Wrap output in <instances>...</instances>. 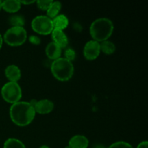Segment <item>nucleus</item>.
<instances>
[{
    "label": "nucleus",
    "instance_id": "obj_20",
    "mask_svg": "<svg viewBox=\"0 0 148 148\" xmlns=\"http://www.w3.org/2000/svg\"><path fill=\"white\" fill-rule=\"evenodd\" d=\"M108 148H133L132 146L128 143L126 142H116V143H113L112 145L109 146Z\"/></svg>",
    "mask_w": 148,
    "mask_h": 148
},
{
    "label": "nucleus",
    "instance_id": "obj_12",
    "mask_svg": "<svg viewBox=\"0 0 148 148\" xmlns=\"http://www.w3.org/2000/svg\"><path fill=\"white\" fill-rule=\"evenodd\" d=\"M6 77L10 80V82H16L18 81L21 77V71L18 66L14 64L9 65L7 66L4 71Z\"/></svg>",
    "mask_w": 148,
    "mask_h": 148
},
{
    "label": "nucleus",
    "instance_id": "obj_28",
    "mask_svg": "<svg viewBox=\"0 0 148 148\" xmlns=\"http://www.w3.org/2000/svg\"><path fill=\"white\" fill-rule=\"evenodd\" d=\"M1 4H2V1H0V10H1V9H2V8H1Z\"/></svg>",
    "mask_w": 148,
    "mask_h": 148
},
{
    "label": "nucleus",
    "instance_id": "obj_21",
    "mask_svg": "<svg viewBox=\"0 0 148 148\" xmlns=\"http://www.w3.org/2000/svg\"><path fill=\"white\" fill-rule=\"evenodd\" d=\"M64 55H65V59L70 61V62H72V60H74V59H75V57H76V53H75V51L73 50V49H70V48H69V49H67L66 51H65Z\"/></svg>",
    "mask_w": 148,
    "mask_h": 148
},
{
    "label": "nucleus",
    "instance_id": "obj_8",
    "mask_svg": "<svg viewBox=\"0 0 148 148\" xmlns=\"http://www.w3.org/2000/svg\"><path fill=\"white\" fill-rule=\"evenodd\" d=\"M33 107L36 113H38L40 114H47L53 111L54 105L50 100L43 99L36 101Z\"/></svg>",
    "mask_w": 148,
    "mask_h": 148
},
{
    "label": "nucleus",
    "instance_id": "obj_23",
    "mask_svg": "<svg viewBox=\"0 0 148 148\" xmlns=\"http://www.w3.org/2000/svg\"><path fill=\"white\" fill-rule=\"evenodd\" d=\"M137 148H148V143L147 141H143L138 145Z\"/></svg>",
    "mask_w": 148,
    "mask_h": 148
},
{
    "label": "nucleus",
    "instance_id": "obj_3",
    "mask_svg": "<svg viewBox=\"0 0 148 148\" xmlns=\"http://www.w3.org/2000/svg\"><path fill=\"white\" fill-rule=\"evenodd\" d=\"M51 70L53 77L58 80L67 81L73 76L74 66L72 62L60 57L52 62Z\"/></svg>",
    "mask_w": 148,
    "mask_h": 148
},
{
    "label": "nucleus",
    "instance_id": "obj_4",
    "mask_svg": "<svg viewBox=\"0 0 148 148\" xmlns=\"http://www.w3.org/2000/svg\"><path fill=\"white\" fill-rule=\"evenodd\" d=\"M27 32L23 27H12L5 32L4 40L11 46H18L25 42Z\"/></svg>",
    "mask_w": 148,
    "mask_h": 148
},
{
    "label": "nucleus",
    "instance_id": "obj_11",
    "mask_svg": "<svg viewBox=\"0 0 148 148\" xmlns=\"http://www.w3.org/2000/svg\"><path fill=\"white\" fill-rule=\"evenodd\" d=\"M89 145L88 138L83 135H75L69 142V148H87Z\"/></svg>",
    "mask_w": 148,
    "mask_h": 148
},
{
    "label": "nucleus",
    "instance_id": "obj_17",
    "mask_svg": "<svg viewBox=\"0 0 148 148\" xmlns=\"http://www.w3.org/2000/svg\"><path fill=\"white\" fill-rule=\"evenodd\" d=\"M4 148H26L23 142L15 138H10L5 141Z\"/></svg>",
    "mask_w": 148,
    "mask_h": 148
},
{
    "label": "nucleus",
    "instance_id": "obj_10",
    "mask_svg": "<svg viewBox=\"0 0 148 148\" xmlns=\"http://www.w3.org/2000/svg\"><path fill=\"white\" fill-rule=\"evenodd\" d=\"M46 53L49 59L54 61L61 57L62 48L58 46L54 42H51L46 46Z\"/></svg>",
    "mask_w": 148,
    "mask_h": 148
},
{
    "label": "nucleus",
    "instance_id": "obj_9",
    "mask_svg": "<svg viewBox=\"0 0 148 148\" xmlns=\"http://www.w3.org/2000/svg\"><path fill=\"white\" fill-rule=\"evenodd\" d=\"M52 39L55 43L61 48H65L68 44V38L63 30L59 29H53L51 33Z\"/></svg>",
    "mask_w": 148,
    "mask_h": 148
},
{
    "label": "nucleus",
    "instance_id": "obj_22",
    "mask_svg": "<svg viewBox=\"0 0 148 148\" xmlns=\"http://www.w3.org/2000/svg\"><path fill=\"white\" fill-rule=\"evenodd\" d=\"M29 41L34 45H39L40 43V39L37 36H30L29 37Z\"/></svg>",
    "mask_w": 148,
    "mask_h": 148
},
{
    "label": "nucleus",
    "instance_id": "obj_18",
    "mask_svg": "<svg viewBox=\"0 0 148 148\" xmlns=\"http://www.w3.org/2000/svg\"><path fill=\"white\" fill-rule=\"evenodd\" d=\"M9 22L12 27H23L25 24V18L21 15H12L9 19Z\"/></svg>",
    "mask_w": 148,
    "mask_h": 148
},
{
    "label": "nucleus",
    "instance_id": "obj_19",
    "mask_svg": "<svg viewBox=\"0 0 148 148\" xmlns=\"http://www.w3.org/2000/svg\"><path fill=\"white\" fill-rule=\"evenodd\" d=\"M52 2V0H38L36 1L38 7L42 10H47Z\"/></svg>",
    "mask_w": 148,
    "mask_h": 148
},
{
    "label": "nucleus",
    "instance_id": "obj_6",
    "mask_svg": "<svg viewBox=\"0 0 148 148\" xmlns=\"http://www.w3.org/2000/svg\"><path fill=\"white\" fill-rule=\"evenodd\" d=\"M31 27L38 34L49 35L53 30V22L46 15H39L35 17L31 22Z\"/></svg>",
    "mask_w": 148,
    "mask_h": 148
},
{
    "label": "nucleus",
    "instance_id": "obj_26",
    "mask_svg": "<svg viewBox=\"0 0 148 148\" xmlns=\"http://www.w3.org/2000/svg\"><path fill=\"white\" fill-rule=\"evenodd\" d=\"M2 43H3V38L1 36V33H0V49H1V46H2Z\"/></svg>",
    "mask_w": 148,
    "mask_h": 148
},
{
    "label": "nucleus",
    "instance_id": "obj_7",
    "mask_svg": "<svg viewBox=\"0 0 148 148\" xmlns=\"http://www.w3.org/2000/svg\"><path fill=\"white\" fill-rule=\"evenodd\" d=\"M101 53L100 43L95 40H90L87 42L83 49V54L88 60H94L97 59Z\"/></svg>",
    "mask_w": 148,
    "mask_h": 148
},
{
    "label": "nucleus",
    "instance_id": "obj_16",
    "mask_svg": "<svg viewBox=\"0 0 148 148\" xmlns=\"http://www.w3.org/2000/svg\"><path fill=\"white\" fill-rule=\"evenodd\" d=\"M100 47H101V51L106 54H112L116 51L115 44L108 40L101 42V43H100Z\"/></svg>",
    "mask_w": 148,
    "mask_h": 148
},
{
    "label": "nucleus",
    "instance_id": "obj_2",
    "mask_svg": "<svg viewBox=\"0 0 148 148\" xmlns=\"http://www.w3.org/2000/svg\"><path fill=\"white\" fill-rule=\"evenodd\" d=\"M114 31V24L108 18L102 17L93 21L90 27V33L94 40L103 42L111 37Z\"/></svg>",
    "mask_w": 148,
    "mask_h": 148
},
{
    "label": "nucleus",
    "instance_id": "obj_14",
    "mask_svg": "<svg viewBox=\"0 0 148 148\" xmlns=\"http://www.w3.org/2000/svg\"><path fill=\"white\" fill-rule=\"evenodd\" d=\"M53 29H59L63 30L69 25V20L64 14H59L52 19Z\"/></svg>",
    "mask_w": 148,
    "mask_h": 148
},
{
    "label": "nucleus",
    "instance_id": "obj_15",
    "mask_svg": "<svg viewBox=\"0 0 148 148\" xmlns=\"http://www.w3.org/2000/svg\"><path fill=\"white\" fill-rule=\"evenodd\" d=\"M61 9H62V4H61L60 1H53L52 4H51V6L47 10V17H49V18L52 20L58 15Z\"/></svg>",
    "mask_w": 148,
    "mask_h": 148
},
{
    "label": "nucleus",
    "instance_id": "obj_5",
    "mask_svg": "<svg viewBox=\"0 0 148 148\" xmlns=\"http://www.w3.org/2000/svg\"><path fill=\"white\" fill-rule=\"evenodd\" d=\"M3 99L10 103H15L22 98V90L16 82H8L3 85L1 90Z\"/></svg>",
    "mask_w": 148,
    "mask_h": 148
},
{
    "label": "nucleus",
    "instance_id": "obj_1",
    "mask_svg": "<svg viewBox=\"0 0 148 148\" xmlns=\"http://www.w3.org/2000/svg\"><path fill=\"white\" fill-rule=\"evenodd\" d=\"M34 107L29 102L18 101L12 104L10 109V116L12 121L16 125L25 127L33 121L36 116Z\"/></svg>",
    "mask_w": 148,
    "mask_h": 148
},
{
    "label": "nucleus",
    "instance_id": "obj_27",
    "mask_svg": "<svg viewBox=\"0 0 148 148\" xmlns=\"http://www.w3.org/2000/svg\"><path fill=\"white\" fill-rule=\"evenodd\" d=\"M40 148H49V147H48L47 145H42L41 147H40Z\"/></svg>",
    "mask_w": 148,
    "mask_h": 148
},
{
    "label": "nucleus",
    "instance_id": "obj_25",
    "mask_svg": "<svg viewBox=\"0 0 148 148\" xmlns=\"http://www.w3.org/2000/svg\"><path fill=\"white\" fill-rule=\"evenodd\" d=\"M93 148H106V147L103 145H96L94 146Z\"/></svg>",
    "mask_w": 148,
    "mask_h": 148
},
{
    "label": "nucleus",
    "instance_id": "obj_13",
    "mask_svg": "<svg viewBox=\"0 0 148 148\" xmlns=\"http://www.w3.org/2000/svg\"><path fill=\"white\" fill-rule=\"evenodd\" d=\"M1 8L7 12L14 13L21 8V3L17 0H6L2 1Z\"/></svg>",
    "mask_w": 148,
    "mask_h": 148
},
{
    "label": "nucleus",
    "instance_id": "obj_24",
    "mask_svg": "<svg viewBox=\"0 0 148 148\" xmlns=\"http://www.w3.org/2000/svg\"><path fill=\"white\" fill-rule=\"evenodd\" d=\"M20 3L22 4H33V3L35 2V1L33 0H31V1H20Z\"/></svg>",
    "mask_w": 148,
    "mask_h": 148
}]
</instances>
